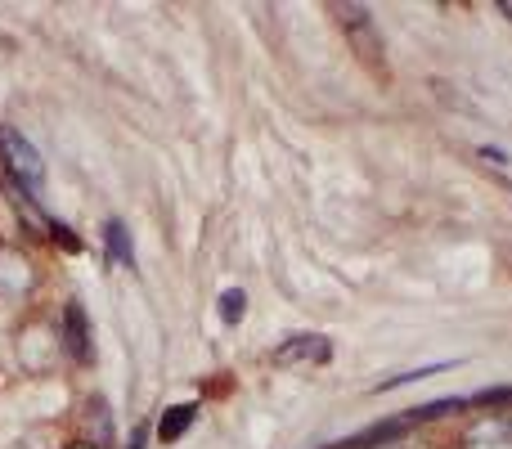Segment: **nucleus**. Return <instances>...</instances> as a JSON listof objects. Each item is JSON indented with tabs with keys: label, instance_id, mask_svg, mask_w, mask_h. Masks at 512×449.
<instances>
[{
	"label": "nucleus",
	"instance_id": "1",
	"mask_svg": "<svg viewBox=\"0 0 512 449\" xmlns=\"http://www.w3.org/2000/svg\"><path fill=\"white\" fill-rule=\"evenodd\" d=\"M0 162H5V171L14 176V185H23V189H41V180H45L41 153H36L32 144H27L23 135L14 131V126H0Z\"/></svg>",
	"mask_w": 512,
	"mask_h": 449
},
{
	"label": "nucleus",
	"instance_id": "2",
	"mask_svg": "<svg viewBox=\"0 0 512 449\" xmlns=\"http://www.w3.org/2000/svg\"><path fill=\"white\" fill-rule=\"evenodd\" d=\"M337 14H342V27H346V36L355 41L360 59L378 63V59H382V41H378V32H373L369 9H364V5H337Z\"/></svg>",
	"mask_w": 512,
	"mask_h": 449
},
{
	"label": "nucleus",
	"instance_id": "3",
	"mask_svg": "<svg viewBox=\"0 0 512 449\" xmlns=\"http://www.w3.org/2000/svg\"><path fill=\"white\" fill-rule=\"evenodd\" d=\"M328 355H333L328 337H319V333H297V337H288V342L274 351V364H324Z\"/></svg>",
	"mask_w": 512,
	"mask_h": 449
},
{
	"label": "nucleus",
	"instance_id": "4",
	"mask_svg": "<svg viewBox=\"0 0 512 449\" xmlns=\"http://www.w3.org/2000/svg\"><path fill=\"white\" fill-rule=\"evenodd\" d=\"M63 342L77 360H90V319L81 310V301H68V310H63Z\"/></svg>",
	"mask_w": 512,
	"mask_h": 449
},
{
	"label": "nucleus",
	"instance_id": "5",
	"mask_svg": "<svg viewBox=\"0 0 512 449\" xmlns=\"http://www.w3.org/2000/svg\"><path fill=\"white\" fill-rule=\"evenodd\" d=\"M32 288V265H27V256L18 252H0V292L5 297H23V292Z\"/></svg>",
	"mask_w": 512,
	"mask_h": 449
},
{
	"label": "nucleus",
	"instance_id": "6",
	"mask_svg": "<svg viewBox=\"0 0 512 449\" xmlns=\"http://www.w3.org/2000/svg\"><path fill=\"white\" fill-rule=\"evenodd\" d=\"M104 243H108V261L122 265V270H135V247H131V229L122 221L104 225Z\"/></svg>",
	"mask_w": 512,
	"mask_h": 449
},
{
	"label": "nucleus",
	"instance_id": "7",
	"mask_svg": "<svg viewBox=\"0 0 512 449\" xmlns=\"http://www.w3.org/2000/svg\"><path fill=\"white\" fill-rule=\"evenodd\" d=\"M194 418H198V405H171L167 414H162V423H158V441H180V436L194 427Z\"/></svg>",
	"mask_w": 512,
	"mask_h": 449
},
{
	"label": "nucleus",
	"instance_id": "8",
	"mask_svg": "<svg viewBox=\"0 0 512 449\" xmlns=\"http://www.w3.org/2000/svg\"><path fill=\"white\" fill-rule=\"evenodd\" d=\"M243 310H248V297H243V288L221 292V319H225V324H239Z\"/></svg>",
	"mask_w": 512,
	"mask_h": 449
},
{
	"label": "nucleus",
	"instance_id": "9",
	"mask_svg": "<svg viewBox=\"0 0 512 449\" xmlns=\"http://www.w3.org/2000/svg\"><path fill=\"white\" fill-rule=\"evenodd\" d=\"M472 400H477V405H512V387H490V391H477V396H472Z\"/></svg>",
	"mask_w": 512,
	"mask_h": 449
},
{
	"label": "nucleus",
	"instance_id": "10",
	"mask_svg": "<svg viewBox=\"0 0 512 449\" xmlns=\"http://www.w3.org/2000/svg\"><path fill=\"white\" fill-rule=\"evenodd\" d=\"M481 158H486V162H490V167H499V171H504V167H508V153L490 149V144H486V149H481Z\"/></svg>",
	"mask_w": 512,
	"mask_h": 449
},
{
	"label": "nucleus",
	"instance_id": "11",
	"mask_svg": "<svg viewBox=\"0 0 512 449\" xmlns=\"http://www.w3.org/2000/svg\"><path fill=\"white\" fill-rule=\"evenodd\" d=\"M144 445H149V427H135V432H131V445H126V449H144Z\"/></svg>",
	"mask_w": 512,
	"mask_h": 449
},
{
	"label": "nucleus",
	"instance_id": "12",
	"mask_svg": "<svg viewBox=\"0 0 512 449\" xmlns=\"http://www.w3.org/2000/svg\"><path fill=\"white\" fill-rule=\"evenodd\" d=\"M72 449H95V445H90V441H86V445H72Z\"/></svg>",
	"mask_w": 512,
	"mask_h": 449
}]
</instances>
